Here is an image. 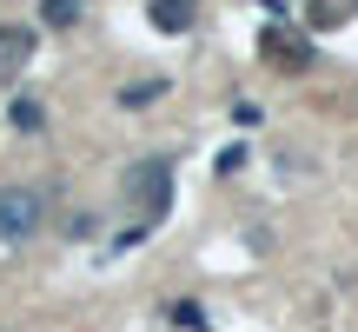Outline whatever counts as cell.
<instances>
[{
    "instance_id": "30bf717a",
    "label": "cell",
    "mask_w": 358,
    "mask_h": 332,
    "mask_svg": "<svg viewBox=\"0 0 358 332\" xmlns=\"http://www.w3.org/2000/svg\"><path fill=\"white\" fill-rule=\"evenodd\" d=\"M173 319L186 326V332H199V326H206V312H199V306H173Z\"/></svg>"
},
{
    "instance_id": "9c48e42d",
    "label": "cell",
    "mask_w": 358,
    "mask_h": 332,
    "mask_svg": "<svg viewBox=\"0 0 358 332\" xmlns=\"http://www.w3.org/2000/svg\"><path fill=\"white\" fill-rule=\"evenodd\" d=\"M40 20H47V27H73L80 20V0H40Z\"/></svg>"
},
{
    "instance_id": "7a4b0ae2",
    "label": "cell",
    "mask_w": 358,
    "mask_h": 332,
    "mask_svg": "<svg viewBox=\"0 0 358 332\" xmlns=\"http://www.w3.org/2000/svg\"><path fill=\"white\" fill-rule=\"evenodd\" d=\"M127 193H133V200H146V219H159V213H166V200H173V166L166 160H140L127 173Z\"/></svg>"
},
{
    "instance_id": "52a82bcc",
    "label": "cell",
    "mask_w": 358,
    "mask_h": 332,
    "mask_svg": "<svg viewBox=\"0 0 358 332\" xmlns=\"http://www.w3.org/2000/svg\"><path fill=\"white\" fill-rule=\"evenodd\" d=\"M7 120H13L20 133H40V127H47V113H40V100H13V106H7Z\"/></svg>"
},
{
    "instance_id": "277c9868",
    "label": "cell",
    "mask_w": 358,
    "mask_h": 332,
    "mask_svg": "<svg viewBox=\"0 0 358 332\" xmlns=\"http://www.w3.org/2000/svg\"><path fill=\"white\" fill-rule=\"evenodd\" d=\"M259 53H266L272 67H285V74H299V67L312 60V47H306V40H292L285 27H266V40H259Z\"/></svg>"
},
{
    "instance_id": "3957f363",
    "label": "cell",
    "mask_w": 358,
    "mask_h": 332,
    "mask_svg": "<svg viewBox=\"0 0 358 332\" xmlns=\"http://www.w3.org/2000/svg\"><path fill=\"white\" fill-rule=\"evenodd\" d=\"M34 40H40L34 27H0V87H7L27 60H34Z\"/></svg>"
},
{
    "instance_id": "6da1fadb",
    "label": "cell",
    "mask_w": 358,
    "mask_h": 332,
    "mask_svg": "<svg viewBox=\"0 0 358 332\" xmlns=\"http://www.w3.org/2000/svg\"><path fill=\"white\" fill-rule=\"evenodd\" d=\"M47 219V193L40 186H0V240L7 246H27Z\"/></svg>"
},
{
    "instance_id": "5b68a950",
    "label": "cell",
    "mask_w": 358,
    "mask_h": 332,
    "mask_svg": "<svg viewBox=\"0 0 358 332\" xmlns=\"http://www.w3.org/2000/svg\"><path fill=\"white\" fill-rule=\"evenodd\" d=\"M153 27L159 34H192V13H199V0H153Z\"/></svg>"
},
{
    "instance_id": "ba28073f",
    "label": "cell",
    "mask_w": 358,
    "mask_h": 332,
    "mask_svg": "<svg viewBox=\"0 0 358 332\" xmlns=\"http://www.w3.org/2000/svg\"><path fill=\"white\" fill-rule=\"evenodd\" d=\"M159 93H166V80H133V87L120 93V106H153Z\"/></svg>"
},
{
    "instance_id": "8992f818",
    "label": "cell",
    "mask_w": 358,
    "mask_h": 332,
    "mask_svg": "<svg viewBox=\"0 0 358 332\" xmlns=\"http://www.w3.org/2000/svg\"><path fill=\"white\" fill-rule=\"evenodd\" d=\"M358 13V0H306V20H312V34H332V27H345Z\"/></svg>"
}]
</instances>
